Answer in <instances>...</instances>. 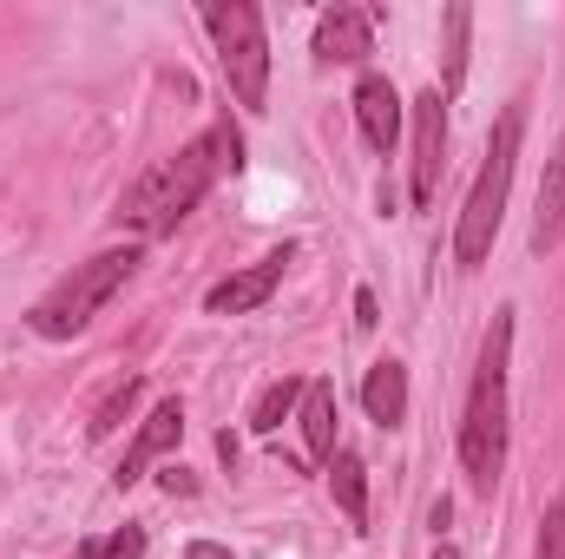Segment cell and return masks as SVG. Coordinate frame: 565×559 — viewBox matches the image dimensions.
I'll return each mask as SVG.
<instances>
[{"label":"cell","mask_w":565,"mask_h":559,"mask_svg":"<svg viewBox=\"0 0 565 559\" xmlns=\"http://www.w3.org/2000/svg\"><path fill=\"white\" fill-rule=\"evenodd\" d=\"M540 559H565V500L540 514Z\"/></svg>","instance_id":"ac0fdd59"},{"label":"cell","mask_w":565,"mask_h":559,"mask_svg":"<svg viewBox=\"0 0 565 559\" xmlns=\"http://www.w3.org/2000/svg\"><path fill=\"white\" fill-rule=\"evenodd\" d=\"M434 559H460V547H447V540H440V547H434Z\"/></svg>","instance_id":"603a6c76"},{"label":"cell","mask_w":565,"mask_h":559,"mask_svg":"<svg viewBox=\"0 0 565 559\" xmlns=\"http://www.w3.org/2000/svg\"><path fill=\"white\" fill-rule=\"evenodd\" d=\"M355 126H362V139L375 145V151H395V139H402V93H395L388 73H362V86H355Z\"/></svg>","instance_id":"30bf717a"},{"label":"cell","mask_w":565,"mask_h":559,"mask_svg":"<svg viewBox=\"0 0 565 559\" xmlns=\"http://www.w3.org/2000/svg\"><path fill=\"white\" fill-rule=\"evenodd\" d=\"M565 244V133L553 145V165H546V184H540V211H533V251H559Z\"/></svg>","instance_id":"8fae6325"},{"label":"cell","mask_w":565,"mask_h":559,"mask_svg":"<svg viewBox=\"0 0 565 559\" xmlns=\"http://www.w3.org/2000/svg\"><path fill=\"white\" fill-rule=\"evenodd\" d=\"M329 487H335V507L349 514V527L369 534V467H362L355 447H335V461H329Z\"/></svg>","instance_id":"5bb4252c"},{"label":"cell","mask_w":565,"mask_h":559,"mask_svg":"<svg viewBox=\"0 0 565 559\" xmlns=\"http://www.w3.org/2000/svg\"><path fill=\"white\" fill-rule=\"evenodd\" d=\"M382 323V303H375V289H355V329H375Z\"/></svg>","instance_id":"ffe728a7"},{"label":"cell","mask_w":565,"mask_h":559,"mask_svg":"<svg viewBox=\"0 0 565 559\" xmlns=\"http://www.w3.org/2000/svg\"><path fill=\"white\" fill-rule=\"evenodd\" d=\"M369 46H375V13L369 7H329L316 20V60L355 66V60H369Z\"/></svg>","instance_id":"ba28073f"},{"label":"cell","mask_w":565,"mask_h":559,"mask_svg":"<svg viewBox=\"0 0 565 559\" xmlns=\"http://www.w3.org/2000/svg\"><path fill=\"white\" fill-rule=\"evenodd\" d=\"M158 487H164V494H191V487H198V481H191V474H184V467H178V461H171V467H164V474H158Z\"/></svg>","instance_id":"44dd1931"},{"label":"cell","mask_w":565,"mask_h":559,"mask_svg":"<svg viewBox=\"0 0 565 559\" xmlns=\"http://www.w3.org/2000/svg\"><path fill=\"white\" fill-rule=\"evenodd\" d=\"M440 33H447V40H440V99H454V93L467 86V33H473V7L454 0V7L440 13Z\"/></svg>","instance_id":"9a60e30c"},{"label":"cell","mask_w":565,"mask_h":559,"mask_svg":"<svg viewBox=\"0 0 565 559\" xmlns=\"http://www.w3.org/2000/svg\"><path fill=\"white\" fill-rule=\"evenodd\" d=\"M440 171H447V99H440V86H434V93L415 99V184H408L415 204H434Z\"/></svg>","instance_id":"8992f818"},{"label":"cell","mask_w":565,"mask_h":559,"mask_svg":"<svg viewBox=\"0 0 565 559\" xmlns=\"http://www.w3.org/2000/svg\"><path fill=\"white\" fill-rule=\"evenodd\" d=\"M289 271V251H270L264 264H250V271H237V277H224L211 296H204V309L211 316H244V309H264L270 303V289L282 283Z\"/></svg>","instance_id":"9c48e42d"},{"label":"cell","mask_w":565,"mask_h":559,"mask_svg":"<svg viewBox=\"0 0 565 559\" xmlns=\"http://www.w3.org/2000/svg\"><path fill=\"white\" fill-rule=\"evenodd\" d=\"M184 559H231V553H224L217 540H191V547H184Z\"/></svg>","instance_id":"7402d4cb"},{"label":"cell","mask_w":565,"mask_h":559,"mask_svg":"<svg viewBox=\"0 0 565 559\" xmlns=\"http://www.w3.org/2000/svg\"><path fill=\"white\" fill-rule=\"evenodd\" d=\"M302 441L316 467L335 461V389L329 382H302Z\"/></svg>","instance_id":"4fadbf2b"},{"label":"cell","mask_w":565,"mask_h":559,"mask_svg":"<svg viewBox=\"0 0 565 559\" xmlns=\"http://www.w3.org/2000/svg\"><path fill=\"white\" fill-rule=\"evenodd\" d=\"M507 356H513V309L493 316L480 369H473V395L460 421V474L473 494H493L507 474Z\"/></svg>","instance_id":"7a4b0ae2"},{"label":"cell","mask_w":565,"mask_h":559,"mask_svg":"<svg viewBox=\"0 0 565 559\" xmlns=\"http://www.w3.org/2000/svg\"><path fill=\"white\" fill-rule=\"evenodd\" d=\"M296 402H302V382H296V376H282V382H270V389L257 395V409H250V428H257V434H277V428H282V415H289Z\"/></svg>","instance_id":"2e32d148"},{"label":"cell","mask_w":565,"mask_h":559,"mask_svg":"<svg viewBox=\"0 0 565 559\" xmlns=\"http://www.w3.org/2000/svg\"><path fill=\"white\" fill-rule=\"evenodd\" d=\"M362 409H369V421H382V428H402V421H408V369H402L395 356L369 369V382H362Z\"/></svg>","instance_id":"7c38bea8"},{"label":"cell","mask_w":565,"mask_h":559,"mask_svg":"<svg viewBox=\"0 0 565 559\" xmlns=\"http://www.w3.org/2000/svg\"><path fill=\"white\" fill-rule=\"evenodd\" d=\"M178 434H184V402H178V395H164V402L139 421V434H132V447H126V461H119V474H113V481H119V487L145 481V467H151V461H164V454L178 447Z\"/></svg>","instance_id":"52a82bcc"},{"label":"cell","mask_w":565,"mask_h":559,"mask_svg":"<svg viewBox=\"0 0 565 559\" xmlns=\"http://www.w3.org/2000/svg\"><path fill=\"white\" fill-rule=\"evenodd\" d=\"M132 395H139V376H126V382H113V395H106V402L93 409V421H86V428H93V441H106V434L119 428V415L132 409Z\"/></svg>","instance_id":"e0dca14e"},{"label":"cell","mask_w":565,"mask_h":559,"mask_svg":"<svg viewBox=\"0 0 565 559\" xmlns=\"http://www.w3.org/2000/svg\"><path fill=\"white\" fill-rule=\"evenodd\" d=\"M139 271V244H126V251H99V257H86V264H73L66 277L53 283L33 309H26V323H33V336H46V342H66V336H79L126 283Z\"/></svg>","instance_id":"3957f363"},{"label":"cell","mask_w":565,"mask_h":559,"mask_svg":"<svg viewBox=\"0 0 565 559\" xmlns=\"http://www.w3.org/2000/svg\"><path fill=\"white\" fill-rule=\"evenodd\" d=\"M237 165H244V139H237L231 119H217V126H204L191 145H178L171 158H158L139 184H126L113 224H119V231H139V238H164V231H178V218H191L198 198H204L224 171H237Z\"/></svg>","instance_id":"6da1fadb"},{"label":"cell","mask_w":565,"mask_h":559,"mask_svg":"<svg viewBox=\"0 0 565 559\" xmlns=\"http://www.w3.org/2000/svg\"><path fill=\"white\" fill-rule=\"evenodd\" d=\"M520 133H526V113L507 106L500 133L487 145V165H480V178H473V191H467V204H460V224H454V264H460V271L487 264V251H493V238H500V211H507L513 165H520Z\"/></svg>","instance_id":"277c9868"},{"label":"cell","mask_w":565,"mask_h":559,"mask_svg":"<svg viewBox=\"0 0 565 559\" xmlns=\"http://www.w3.org/2000/svg\"><path fill=\"white\" fill-rule=\"evenodd\" d=\"M99 559H145V534L139 527H119V534L99 547Z\"/></svg>","instance_id":"d6986e66"},{"label":"cell","mask_w":565,"mask_h":559,"mask_svg":"<svg viewBox=\"0 0 565 559\" xmlns=\"http://www.w3.org/2000/svg\"><path fill=\"white\" fill-rule=\"evenodd\" d=\"M204 27H211V46H217V66L231 80V99L244 113H264L270 99V40H264V13L250 0H211L204 7Z\"/></svg>","instance_id":"5b68a950"}]
</instances>
